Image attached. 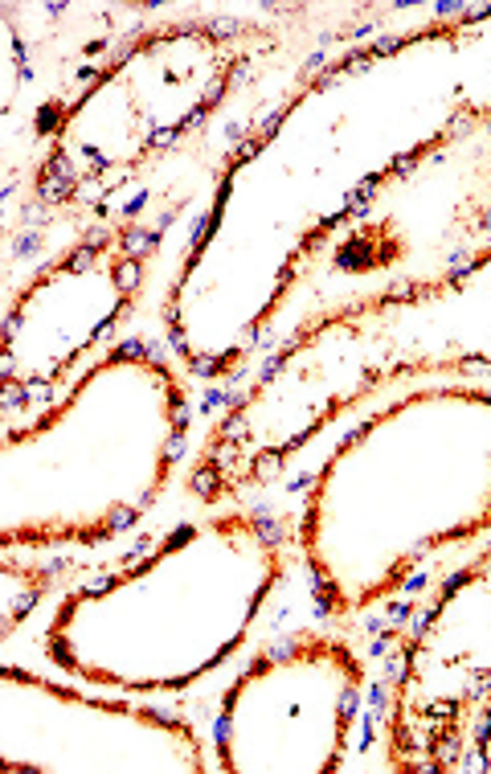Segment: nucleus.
Instances as JSON below:
<instances>
[{
    "label": "nucleus",
    "instance_id": "obj_1",
    "mask_svg": "<svg viewBox=\"0 0 491 774\" xmlns=\"http://www.w3.org/2000/svg\"><path fill=\"white\" fill-rule=\"evenodd\" d=\"M188 488H192L197 496H213V492H217V463H201V467L192 471Z\"/></svg>",
    "mask_w": 491,
    "mask_h": 774
},
{
    "label": "nucleus",
    "instance_id": "obj_2",
    "mask_svg": "<svg viewBox=\"0 0 491 774\" xmlns=\"http://www.w3.org/2000/svg\"><path fill=\"white\" fill-rule=\"evenodd\" d=\"M140 283V258H119L115 266V287L119 291H131Z\"/></svg>",
    "mask_w": 491,
    "mask_h": 774
},
{
    "label": "nucleus",
    "instance_id": "obj_3",
    "mask_svg": "<svg viewBox=\"0 0 491 774\" xmlns=\"http://www.w3.org/2000/svg\"><path fill=\"white\" fill-rule=\"evenodd\" d=\"M123 246H127V258H140L156 246V238L143 234V230H127V234H123Z\"/></svg>",
    "mask_w": 491,
    "mask_h": 774
},
{
    "label": "nucleus",
    "instance_id": "obj_4",
    "mask_svg": "<svg viewBox=\"0 0 491 774\" xmlns=\"http://www.w3.org/2000/svg\"><path fill=\"white\" fill-rule=\"evenodd\" d=\"M181 446H185L181 434H172V439H168V463H172V459H181Z\"/></svg>",
    "mask_w": 491,
    "mask_h": 774
}]
</instances>
